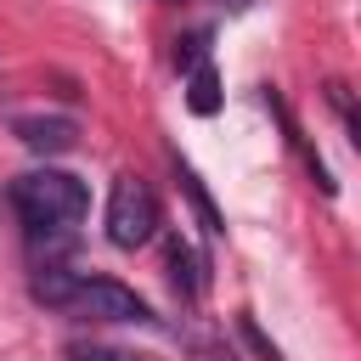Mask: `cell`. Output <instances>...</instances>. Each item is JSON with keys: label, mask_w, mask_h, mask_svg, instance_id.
Returning <instances> with one entry per match:
<instances>
[{"label": "cell", "mask_w": 361, "mask_h": 361, "mask_svg": "<svg viewBox=\"0 0 361 361\" xmlns=\"http://www.w3.org/2000/svg\"><path fill=\"white\" fill-rule=\"evenodd\" d=\"M220 6H231V11H243V6H248V0H220Z\"/></svg>", "instance_id": "8fae6325"}, {"label": "cell", "mask_w": 361, "mask_h": 361, "mask_svg": "<svg viewBox=\"0 0 361 361\" xmlns=\"http://www.w3.org/2000/svg\"><path fill=\"white\" fill-rule=\"evenodd\" d=\"M237 333H243V338H248V344H254V350H259L265 361H282V355H276V344H271V338H265V333L254 327V316H237Z\"/></svg>", "instance_id": "9c48e42d"}, {"label": "cell", "mask_w": 361, "mask_h": 361, "mask_svg": "<svg viewBox=\"0 0 361 361\" xmlns=\"http://www.w3.org/2000/svg\"><path fill=\"white\" fill-rule=\"evenodd\" d=\"M164 259H169V288H175L180 299H197V293H203V259L192 254V243H186V237H169Z\"/></svg>", "instance_id": "5b68a950"}, {"label": "cell", "mask_w": 361, "mask_h": 361, "mask_svg": "<svg viewBox=\"0 0 361 361\" xmlns=\"http://www.w3.org/2000/svg\"><path fill=\"white\" fill-rule=\"evenodd\" d=\"M6 197H11V209H17V220L28 226L34 243H51V237L68 243V231H73V226L85 220V209H90L85 180L68 175V169H28V175L11 180Z\"/></svg>", "instance_id": "6da1fadb"}, {"label": "cell", "mask_w": 361, "mask_h": 361, "mask_svg": "<svg viewBox=\"0 0 361 361\" xmlns=\"http://www.w3.org/2000/svg\"><path fill=\"white\" fill-rule=\"evenodd\" d=\"M62 310H73V316H96V322H141V327H152L158 316H152V305L135 293V288H124V282H113V276H73V288H68V305Z\"/></svg>", "instance_id": "3957f363"}, {"label": "cell", "mask_w": 361, "mask_h": 361, "mask_svg": "<svg viewBox=\"0 0 361 361\" xmlns=\"http://www.w3.org/2000/svg\"><path fill=\"white\" fill-rule=\"evenodd\" d=\"M11 135L28 152H39V158H56V152H73L79 147V124L73 118H56V113H23V118H11Z\"/></svg>", "instance_id": "277c9868"}, {"label": "cell", "mask_w": 361, "mask_h": 361, "mask_svg": "<svg viewBox=\"0 0 361 361\" xmlns=\"http://www.w3.org/2000/svg\"><path fill=\"white\" fill-rule=\"evenodd\" d=\"M68 361H130L124 350H107V344H73Z\"/></svg>", "instance_id": "30bf717a"}, {"label": "cell", "mask_w": 361, "mask_h": 361, "mask_svg": "<svg viewBox=\"0 0 361 361\" xmlns=\"http://www.w3.org/2000/svg\"><path fill=\"white\" fill-rule=\"evenodd\" d=\"M175 180H180V192L192 197V209H197V220H203V231H209V237H220V231H226V220H220V209H214V197H209V186L197 180V169H192V164H186L180 152H175Z\"/></svg>", "instance_id": "8992f818"}, {"label": "cell", "mask_w": 361, "mask_h": 361, "mask_svg": "<svg viewBox=\"0 0 361 361\" xmlns=\"http://www.w3.org/2000/svg\"><path fill=\"white\" fill-rule=\"evenodd\" d=\"M158 237V197L141 175H118L107 192V243L113 248H141Z\"/></svg>", "instance_id": "7a4b0ae2"}, {"label": "cell", "mask_w": 361, "mask_h": 361, "mask_svg": "<svg viewBox=\"0 0 361 361\" xmlns=\"http://www.w3.org/2000/svg\"><path fill=\"white\" fill-rule=\"evenodd\" d=\"M203 45H209V34L197 28V34H186V39H175V68H197L203 62Z\"/></svg>", "instance_id": "ba28073f"}, {"label": "cell", "mask_w": 361, "mask_h": 361, "mask_svg": "<svg viewBox=\"0 0 361 361\" xmlns=\"http://www.w3.org/2000/svg\"><path fill=\"white\" fill-rule=\"evenodd\" d=\"M186 107H192L197 118H214V113H220V73H214L209 62H197V68H192V85H186Z\"/></svg>", "instance_id": "52a82bcc"}]
</instances>
